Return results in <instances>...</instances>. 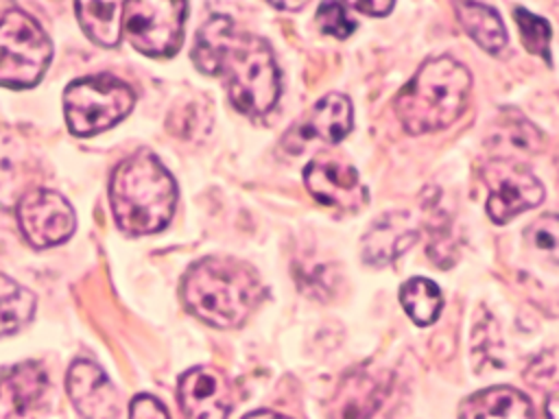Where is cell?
I'll list each match as a JSON object with an SVG mask.
<instances>
[{
  "label": "cell",
  "mask_w": 559,
  "mask_h": 419,
  "mask_svg": "<svg viewBox=\"0 0 559 419\" xmlns=\"http://www.w3.org/2000/svg\"><path fill=\"white\" fill-rule=\"evenodd\" d=\"M356 11L360 13H369V15H386L393 9V2H354L352 4Z\"/></svg>",
  "instance_id": "484cf974"
},
{
  "label": "cell",
  "mask_w": 559,
  "mask_h": 419,
  "mask_svg": "<svg viewBox=\"0 0 559 419\" xmlns=\"http://www.w3.org/2000/svg\"><path fill=\"white\" fill-rule=\"evenodd\" d=\"M50 384L37 362H20L0 373V419H39Z\"/></svg>",
  "instance_id": "7c38bea8"
},
{
  "label": "cell",
  "mask_w": 559,
  "mask_h": 419,
  "mask_svg": "<svg viewBox=\"0 0 559 419\" xmlns=\"http://www.w3.org/2000/svg\"><path fill=\"white\" fill-rule=\"evenodd\" d=\"M317 24L323 33L336 37V39H345L356 31V22L347 15V9L338 2H325L319 4L317 9Z\"/></svg>",
  "instance_id": "cb8c5ba5"
},
{
  "label": "cell",
  "mask_w": 559,
  "mask_h": 419,
  "mask_svg": "<svg viewBox=\"0 0 559 419\" xmlns=\"http://www.w3.org/2000/svg\"><path fill=\"white\" fill-rule=\"evenodd\" d=\"M186 11V2L133 0L122 4V31L142 55L170 57L181 46Z\"/></svg>",
  "instance_id": "52a82bcc"
},
{
  "label": "cell",
  "mask_w": 559,
  "mask_h": 419,
  "mask_svg": "<svg viewBox=\"0 0 559 419\" xmlns=\"http://www.w3.org/2000/svg\"><path fill=\"white\" fill-rule=\"evenodd\" d=\"M304 183L321 205L334 210L356 212L367 203V188L362 185L358 170L332 155L314 157L304 168Z\"/></svg>",
  "instance_id": "30bf717a"
},
{
  "label": "cell",
  "mask_w": 559,
  "mask_h": 419,
  "mask_svg": "<svg viewBox=\"0 0 559 419\" xmlns=\"http://www.w3.org/2000/svg\"><path fill=\"white\" fill-rule=\"evenodd\" d=\"M245 419H288V417L271 412V410H255V412H249Z\"/></svg>",
  "instance_id": "83f0119b"
},
{
  "label": "cell",
  "mask_w": 559,
  "mask_h": 419,
  "mask_svg": "<svg viewBox=\"0 0 559 419\" xmlns=\"http://www.w3.org/2000/svg\"><path fill=\"white\" fill-rule=\"evenodd\" d=\"M391 375L367 367L349 371L330 404V419H376L391 393Z\"/></svg>",
  "instance_id": "8fae6325"
},
{
  "label": "cell",
  "mask_w": 559,
  "mask_h": 419,
  "mask_svg": "<svg viewBox=\"0 0 559 419\" xmlns=\"http://www.w3.org/2000/svg\"><path fill=\"white\" fill-rule=\"evenodd\" d=\"M469 87L463 63L452 57L428 59L395 96V116L413 135L439 131L463 113Z\"/></svg>",
  "instance_id": "277c9868"
},
{
  "label": "cell",
  "mask_w": 559,
  "mask_h": 419,
  "mask_svg": "<svg viewBox=\"0 0 559 419\" xmlns=\"http://www.w3.org/2000/svg\"><path fill=\"white\" fill-rule=\"evenodd\" d=\"M192 61L201 72L221 76L231 105L251 118L269 113L280 98V70L271 46L227 15H212L199 28Z\"/></svg>",
  "instance_id": "6da1fadb"
},
{
  "label": "cell",
  "mask_w": 559,
  "mask_h": 419,
  "mask_svg": "<svg viewBox=\"0 0 559 419\" xmlns=\"http://www.w3.org/2000/svg\"><path fill=\"white\" fill-rule=\"evenodd\" d=\"M35 314V295L0 273V336L15 334Z\"/></svg>",
  "instance_id": "ffe728a7"
},
{
  "label": "cell",
  "mask_w": 559,
  "mask_h": 419,
  "mask_svg": "<svg viewBox=\"0 0 559 419\" xmlns=\"http://www.w3.org/2000/svg\"><path fill=\"white\" fill-rule=\"evenodd\" d=\"M524 238L531 249H535L537 253L559 264V216L557 214H544L535 218L526 227Z\"/></svg>",
  "instance_id": "603a6c76"
},
{
  "label": "cell",
  "mask_w": 559,
  "mask_h": 419,
  "mask_svg": "<svg viewBox=\"0 0 559 419\" xmlns=\"http://www.w3.org/2000/svg\"><path fill=\"white\" fill-rule=\"evenodd\" d=\"M483 179L489 188L487 214L498 225L509 223L513 216L539 205L544 199L542 181L528 168L511 159L491 161L483 170Z\"/></svg>",
  "instance_id": "ba28073f"
},
{
  "label": "cell",
  "mask_w": 559,
  "mask_h": 419,
  "mask_svg": "<svg viewBox=\"0 0 559 419\" xmlns=\"http://www.w3.org/2000/svg\"><path fill=\"white\" fill-rule=\"evenodd\" d=\"M513 13H515L520 37H522V44L526 46V50L544 57L550 63V52H548V46H550V24L544 17L526 11L524 7H515Z\"/></svg>",
  "instance_id": "7402d4cb"
},
{
  "label": "cell",
  "mask_w": 559,
  "mask_h": 419,
  "mask_svg": "<svg viewBox=\"0 0 559 419\" xmlns=\"http://www.w3.org/2000/svg\"><path fill=\"white\" fill-rule=\"evenodd\" d=\"M258 273L231 258H205L188 268L181 282L186 308L214 327H236L262 299Z\"/></svg>",
  "instance_id": "7a4b0ae2"
},
{
  "label": "cell",
  "mask_w": 559,
  "mask_h": 419,
  "mask_svg": "<svg viewBox=\"0 0 559 419\" xmlns=\"http://www.w3.org/2000/svg\"><path fill=\"white\" fill-rule=\"evenodd\" d=\"M66 386L81 419H118V393L98 364L90 360H74L68 371Z\"/></svg>",
  "instance_id": "5bb4252c"
},
{
  "label": "cell",
  "mask_w": 559,
  "mask_h": 419,
  "mask_svg": "<svg viewBox=\"0 0 559 419\" xmlns=\"http://www.w3.org/2000/svg\"><path fill=\"white\" fill-rule=\"evenodd\" d=\"M352 103L343 94H328L308 111L301 122L306 137H319L328 144L341 142L352 131Z\"/></svg>",
  "instance_id": "e0dca14e"
},
{
  "label": "cell",
  "mask_w": 559,
  "mask_h": 419,
  "mask_svg": "<svg viewBox=\"0 0 559 419\" xmlns=\"http://www.w3.org/2000/svg\"><path fill=\"white\" fill-rule=\"evenodd\" d=\"M417 240V229L411 223V216L404 212H393L382 216L371 225L362 238V258L367 264H389L402 255Z\"/></svg>",
  "instance_id": "9a60e30c"
},
{
  "label": "cell",
  "mask_w": 559,
  "mask_h": 419,
  "mask_svg": "<svg viewBox=\"0 0 559 419\" xmlns=\"http://www.w3.org/2000/svg\"><path fill=\"white\" fill-rule=\"evenodd\" d=\"M129 419H170L166 406L153 395H135L129 406Z\"/></svg>",
  "instance_id": "d4e9b609"
},
{
  "label": "cell",
  "mask_w": 559,
  "mask_h": 419,
  "mask_svg": "<svg viewBox=\"0 0 559 419\" xmlns=\"http://www.w3.org/2000/svg\"><path fill=\"white\" fill-rule=\"evenodd\" d=\"M133 92L111 74L85 76L63 92L68 129L74 135H94L120 122L133 107Z\"/></svg>",
  "instance_id": "5b68a950"
},
{
  "label": "cell",
  "mask_w": 559,
  "mask_h": 419,
  "mask_svg": "<svg viewBox=\"0 0 559 419\" xmlns=\"http://www.w3.org/2000/svg\"><path fill=\"white\" fill-rule=\"evenodd\" d=\"M76 17L92 41L116 46L122 35V2H79Z\"/></svg>",
  "instance_id": "d6986e66"
},
{
  "label": "cell",
  "mask_w": 559,
  "mask_h": 419,
  "mask_svg": "<svg viewBox=\"0 0 559 419\" xmlns=\"http://www.w3.org/2000/svg\"><path fill=\"white\" fill-rule=\"evenodd\" d=\"M456 15L465 33L489 55H498L507 46V31L498 11L480 2L454 4Z\"/></svg>",
  "instance_id": "ac0fdd59"
},
{
  "label": "cell",
  "mask_w": 559,
  "mask_h": 419,
  "mask_svg": "<svg viewBox=\"0 0 559 419\" xmlns=\"http://www.w3.org/2000/svg\"><path fill=\"white\" fill-rule=\"evenodd\" d=\"M177 185L162 161L140 151L127 157L111 175L109 205L116 225L131 236L159 231L173 218Z\"/></svg>",
  "instance_id": "3957f363"
},
{
  "label": "cell",
  "mask_w": 559,
  "mask_h": 419,
  "mask_svg": "<svg viewBox=\"0 0 559 419\" xmlns=\"http://www.w3.org/2000/svg\"><path fill=\"white\" fill-rule=\"evenodd\" d=\"M52 57V44L41 26L24 11L9 9L0 17V85H35Z\"/></svg>",
  "instance_id": "8992f818"
},
{
  "label": "cell",
  "mask_w": 559,
  "mask_h": 419,
  "mask_svg": "<svg viewBox=\"0 0 559 419\" xmlns=\"http://www.w3.org/2000/svg\"><path fill=\"white\" fill-rule=\"evenodd\" d=\"M400 301L417 325L435 323L443 306L439 286L426 277H411L404 282L400 288Z\"/></svg>",
  "instance_id": "44dd1931"
},
{
  "label": "cell",
  "mask_w": 559,
  "mask_h": 419,
  "mask_svg": "<svg viewBox=\"0 0 559 419\" xmlns=\"http://www.w3.org/2000/svg\"><path fill=\"white\" fill-rule=\"evenodd\" d=\"M17 223L24 238L46 249L68 240L74 231L76 218L72 205L52 190H31L17 203Z\"/></svg>",
  "instance_id": "9c48e42d"
},
{
  "label": "cell",
  "mask_w": 559,
  "mask_h": 419,
  "mask_svg": "<svg viewBox=\"0 0 559 419\" xmlns=\"http://www.w3.org/2000/svg\"><path fill=\"white\" fill-rule=\"evenodd\" d=\"M546 419H559V388L548 395V402H546Z\"/></svg>",
  "instance_id": "4316f807"
},
{
  "label": "cell",
  "mask_w": 559,
  "mask_h": 419,
  "mask_svg": "<svg viewBox=\"0 0 559 419\" xmlns=\"http://www.w3.org/2000/svg\"><path fill=\"white\" fill-rule=\"evenodd\" d=\"M461 419H535L531 399L511 386H491L461 404Z\"/></svg>",
  "instance_id": "2e32d148"
},
{
  "label": "cell",
  "mask_w": 559,
  "mask_h": 419,
  "mask_svg": "<svg viewBox=\"0 0 559 419\" xmlns=\"http://www.w3.org/2000/svg\"><path fill=\"white\" fill-rule=\"evenodd\" d=\"M179 408L183 419H227L231 388L225 375L210 367H194L179 378Z\"/></svg>",
  "instance_id": "4fadbf2b"
}]
</instances>
